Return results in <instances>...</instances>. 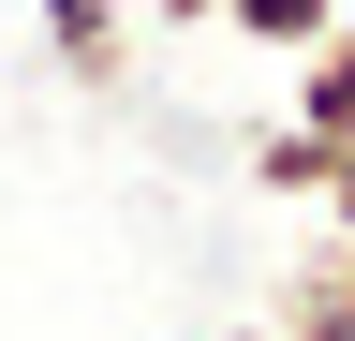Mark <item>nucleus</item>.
Returning a JSON list of instances; mask_svg holds the SVG:
<instances>
[{
    "label": "nucleus",
    "mask_w": 355,
    "mask_h": 341,
    "mask_svg": "<svg viewBox=\"0 0 355 341\" xmlns=\"http://www.w3.org/2000/svg\"><path fill=\"white\" fill-rule=\"evenodd\" d=\"M222 341H266V326H222Z\"/></svg>",
    "instance_id": "obj_7"
},
{
    "label": "nucleus",
    "mask_w": 355,
    "mask_h": 341,
    "mask_svg": "<svg viewBox=\"0 0 355 341\" xmlns=\"http://www.w3.org/2000/svg\"><path fill=\"white\" fill-rule=\"evenodd\" d=\"M296 134H311V149H355V15L296 60Z\"/></svg>",
    "instance_id": "obj_1"
},
{
    "label": "nucleus",
    "mask_w": 355,
    "mask_h": 341,
    "mask_svg": "<svg viewBox=\"0 0 355 341\" xmlns=\"http://www.w3.org/2000/svg\"><path fill=\"white\" fill-rule=\"evenodd\" d=\"M311 208H326V238H340V252H355V149H340V163H326V193H311Z\"/></svg>",
    "instance_id": "obj_5"
},
{
    "label": "nucleus",
    "mask_w": 355,
    "mask_h": 341,
    "mask_svg": "<svg viewBox=\"0 0 355 341\" xmlns=\"http://www.w3.org/2000/svg\"><path fill=\"white\" fill-rule=\"evenodd\" d=\"M44 60H60L74 90H119V60H133L119 45V0H44Z\"/></svg>",
    "instance_id": "obj_2"
},
{
    "label": "nucleus",
    "mask_w": 355,
    "mask_h": 341,
    "mask_svg": "<svg viewBox=\"0 0 355 341\" xmlns=\"http://www.w3.org/2000/svg\"><path fill=\"white\" fill-rule=\"evenodd\" d=\"M222 30H237V45H282V60H311L340 30V0H222Z\"/></svg>",
    "instance_id": "obj_3"
},
{
    "label": "nucleus",
    "mask_w": 355,
    "mask_h": 341,
    "mask_svg": "<svg viewBox=\"0 0 355 341\" xmlns=\"http://www.w3.org/2000/svg\"><path fill=\"white\" fill-rule=\"evenodd\" d=\"M148 15H163V30H207V15H222V0H148Z\"/></svg>",
    "instance_id": "obj_6"
},
{
    "label": "nucleus",
    "mask_w": 355,
    "mask_h": 341,
    "mask_svg": "<svg viewBox=\"0 0 355 341\" xmlns=\"http://www.w3.org/2000/svg\"><path fill=\"white\" fill-rule=\"evenodd\" d=\"M326 163H340V149H311L296 119H282V134H252V178H266V193H296V208L326 193Z\"/></svg>",
    "instance_id": "obj_4"
}]
</instances>
